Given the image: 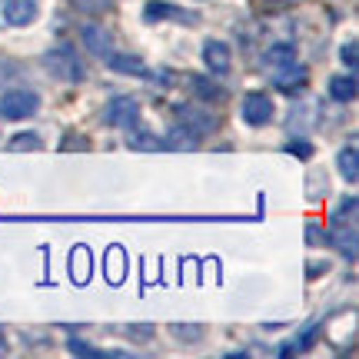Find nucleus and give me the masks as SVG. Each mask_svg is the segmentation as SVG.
Masks as SVG:
<instances>
[{
	"instance_id": "1",
	"label": "nucleus",
	"mask_w": 359,
	"mask_h": 359,
	"mask_svg": "<svg viewBox=\"0 0 359 359\" xmlns=\"http://www.w3.org/2000/svg\"><path fill=\"white\" fill-rule=\"evenodd\" d=\"M43 64L50 67L60 80H70V83H83V80H87V67L80 64L77 50H74V47H67V43L47 53V57H43Z\"/></svg>"
},
{
	"instance_id": "2",
	"label": "nucleus",
	"mask_w": 359,
	"mask_h": 359,
	"mask_svg": "<svg viewBox=\"0 0 359 359\" xmlns=\"http://www.w3.org/2000/svg\"><path fill=\"white\" fill-rule=\"evenodd\" d=\"M40 110V97L34 90H7L0 97V116L4 120H27Z\"/></svg>"
},
{
	"instance_id": "3",
	"label": "nucleus",
	"mask_w": 359,
	"mask_h": 359,
	"mask_svg": "<svg viewBox=\"0 0 359 359\" xmlns=\"http://www.w3.org/2000/svg\"><path fill=\"white\" fill-rule=\"evenodd\" d=\"M137 120H140V103L133 100V97H114V100L107 103V110H103V123L107 127L133 130Z\"/></svg>"
},
{
	"instance_id": "4",
	"label": "nucleus",
	"mask_w": 359,
	"mask_h": 359,
	"mask_svg": "<svg viewBox=\"0 0 359 359\" xmlns=\"http://www.w3.org/2000/svg\"><path fill=\"white\" fill-rule=\"evenodd\" d=\"M273 100H269L263 90H253V93H246L243 103H240V114H243V120L250 123V127H263V123H269L273 120Z\"/></svg>"
},
{
	"instance_id": "5",
	"label": "nucleus",
	"mask_w": 359,
	"mask_h": 359,
	"mask_svg": "<svg viewBox=\"0 0 359 359\" xmlns=\"http://www.w3.org/2000/svg\"><path fill=\"white\" fill-rule=\"evenodd\" d=\"M0 13L11 27H30L40 17V0H4Z\"/></svg>"
},
{
	"instance_id": "6",
	"label": "nucleus",
	"mask_w": 359,
	"mask_h": 359,
	"mask_svg": "<svg viewBox=\"0 0 359 359\" xmlns=\"http://www.w3.org/2000/svg\"><path fill=\"white\" fill-rule=\"evenodd\" d=\"M143 20L147 24H163V20H180V24H196L200 17L190 11H180L173 4H163V0H154V4H147L143 7Z\"/></svg>"
},
{
	"instance_id": "7",
	"label": "nucleus",
	"mask_w": 359,
	"mask_h": 359,
	"mask_svg": "<svg viewBox=\"0 0 359 359\" xmlns=\"http://www.w3.org/2000/svg\"><path fill=\"white\" fill-rule=\"evenodd\" d=\"M80 40H83V47H87L93 57H100V60H107V57L114 53V37H110L100 24H87L80 30Z\"/></svg>"
},
{
	"instance_id": "8",
	"label": "nucleus",
	"mask_w": 359,
	"mask_h": 359,
	"mask_svg": "<svg viewBox=\"0 0 359 359\" xmlns=\"http://www.w3.org/2000/svg\"><path fill=\"white\" fill-rule=\"evenodd\" d=\"M203 64L210 67V74H226L233 64V50L223 43V40H206L203 43Z\"/></svg>"
},
{
	"instance_id": "9",
	"label": "nucleus",
	"mask_w": 359,
	"mask_h": 359,
	"mask_svg": "<svg viewBox=\"0 0 359 359\" xmlns=\"http://www.w3.org/2000/svg\"><path fill=\"white\" fill-rule=\"evenodd\" d=\"M177 116L183 120V127L193 130L196 137H200V133H206V130L217 127V120L210 116V110H200V107H177Z\"/></svg>"
},
{
	"instance_id": "10",
	"label": "nucleus",
	"mask_w": 359,
	"mask_h": 359,
	"mask_svg": "<svg viewBox=\"0 0 359 359\" xmlns=\"http://www.w3.org/2000/svg\"><path fill=\"white\" fill-rule=\"evenodd\" d=\"M306 80H309V70L303 64H286V67H276V77H273V83L280 90H299V87H306Z\"/></svg>"
},
{
	"instance_id": "11",
	"label": "nucleus",
	"mask_w": 359,
	"mask_h": 359,
	"mask_svg": "<svg viewBox=\"0 0 359 359\" xmlns=\"http://www.w3.org/2000/svg\"><path fill=\"white\" fill-rule=\"evenodd\" d=\"M356 93H359V83H356V77H353V70H349L346 77L339 74V77L330 80V97H333L336 103H353Z\"/></svg>"
},
{
	"instance_id": "12",
	"label": "nucleus",
	"mask_w": 359,
	"mask_h": 359,
	"mask_svg": "<svg viewBox=\"0 0 359 359\" xmlns=\"http://www.w3.org/2000/svg\"><path fill=\"white\" fill-rule=\"evenodd\" d=\"M107 64L114 67V70H120V74H137V77H150V67L143 64L140 57H130V53H110L107 57Z\"/></svg>"
},
{
	"instance_id": "13",
	"label": "nucleus",
	"mask_w": 359,
	"mask_h": 359,
	"mask_svg": "<svg viewBox=\"0 0 359 359\" xmlns=\"http://www.w3.org/2000/svg\"><path fill=\"white\" fill-rule=\"evenodd\" d=\"M296 60V47L293 43H269L266 50H263V64L266 67H286V64H293Z\"/></svg>"
},
{
	"instance_id": "14",
	"label": "nucleus",
	"mask_w": 359,
	"mask_h": 359,
	"mask_svg": "<svg viewBox=\"0 0 359 359\" xmlns=\"http://www.w3.org/2000/svg\"><path fill=\"white\" fill-rule=\"evenodd\" d=\"M336 167H339V173H343V180H346V183H356V180H359V154H356V147L339 150V156H336Z\"/></svg>"
},
{
	"instance_id": "15",
	"label": "nucleus",
	"mask_w": 359,
	"mask_h": 359,
	"mask_svg": "<svg viewBox=\"0 0 359 359\" xmlns=\"http://www.w3.org/2000/svg\"><path fill=\"white\" fill-rule=\"evenodd\" d=\"M80 13H90V17H97V13H107L114 7V0H70Z\"/></svg>"
},
{
	"instance_id": "16",
	"label": "nucleus",
	"mask_w": 359,
	"mask_h": 359,
	"mask_svg": "<svg viewBox=\"0 0 359 359\" xmlns=\"http://www.w3.org/2000/svg\"><path fill=\"white\" fill-rule=\"evenodd\" d=\"M336 236H339V240H336V246H339V250L346 253V259H349V263H353V259H356V230L336 233Z\"/></svg>"
},
{
	"instance_id": "17",
	"label": "nucleus",
	"mask_w": 359,
	"mask_h": 359,
	"mask_svg": "<svg viewBox=\"0 0 359 359\" xmlns=\"http://www.w3.org/2000/svg\"><path fill=\"white\" fill-rule=\"evenodd\" d=\"M193 87H196V93H200V97H206V100H223V97H226L217 83H206V80H200V77H193Z\"/></svg>"
},
{
	"instance_id": "18",
	"label": "nucleus",
	"mask_w": 359,
	"mask_h": 359,
	"mask_svg": "<svg viewBox=\"0 0 359 359\" xmlns=\"http://www.w3.org/2000/svg\"><path fill=\"white\" fill-rule=\"evenodd\" d=\"M333 219H336V223H343V219H349V223H353V219H356V196H346L343 203L336 206Z\"/></svg>"
},
{
	"instance_id": "19",
	"label": "nucleus",
	"mask_w": 359,
	"mask_h": 359,
	"mask_svg": "<svg viewBox=\"0 0 359 359\" xmlns=\"http://www.w3.org/2000/svg\"><path fill=\"white\" fill-rule=\"evenodd\" d=\"M299 0H257V11L263 13H276V11H290V7H296Z\"/></svg>"
},
{
	"instance_id": "20",
	"label": "nucleus",
	"mask_w": 359,
	"mask_h": 359,
	"mask_svg": "<svg viewBox=\"0 0 359 359\" xmlns=\"http://www.w3.org/2000/svg\"><path fill=\"white\" fill-rule=\"evenodd\" d=\"M67 349H70V353H74V356H103L100 349L87 346V343H83V339H70V343H67Z\"/></svg>"
},
{
	"instance_id": "21",
	"label": "nucleus",
	"mask_w": 359,
	"mask_h": 359,
	"mask_svg": "<svg viewBox=\"0 0 359 359\" xmlns=\"http://www.w3.org/2000/svg\"><path fill=\"white\" fill-rule=\"evenodd\" d=\"M37 147H40V140L34 137V133H27V137L20 133V137H13L11 140V150H37Z\"/></svg>"
},
{
	"instance_id": "22",
	"label": "nucleus",
	"mask_w": 359,
	"mask_h": 359,
	"mask_svg": "<svg viewBox=\"0 0 359 359\" xmlns=\"http://www.w3.org/2000/svg\"><path fill=\"white\" fill-rule=\"evenodd\" d=\"M339 60H343V64H346L349 70H356V43H353V40L339 47Z\"/></svg>"
},
{
	"instance_id": "23",
	"label": "nucleus",
	"mask_w": 359,
	"mask_h": 359,
	"mask_svg": "<svg viewBox=\"0 0 359 359\" xmlns=\"http://www.w3.org/2000/svg\"><path fill=\"white\" fill-rule=\"evenodd\" d=\"M286 150H290V154H296V156H303V160L313 154V147H309V143H303V140H293L290 147H286Z\"/></svg>"
},
{
	"instance_id": "24",
	"label": "nucleus",
	"mask_w": 359,
	"mask_h": 359,
	"mask_svg": "<svg viewBox=\"0 0 359 359\" xmlns=\"http://www.w3.org/2000/svg\"><path fill=\"white\" fill-rule=\"evenodd\" d=\"M173 336H180V339H183V336H187V339H200V330H196V326H173Z\"/></svg>"
},
{
	"instance_id": "25",
	"label": "nucleus",
	"mask_w": 359,
	"mask_h": 359,
	"mask_svg": "<svg viewBox=\"0 0 359 359\" xmlns=\"http://www.w3.org/2000/svg\"><path fill=\"white\" fill-rule=\"evenodd\" d=\"M306 233H309V236H306L309 243H323V230H320V226H313V223H309Z\"/></svg>"
},
{
	"instance_id": "26",
	"label": "nucleus",
	"mask_w": 359,
	"mask_h": 359,
	"mask_svg": "<svg viewBox=\"0 0 359 359\" xmlns=\"http://www.w3.org/2000/svg\"><path fill=\"white\" fill-rule=\"evenodd\" d=\"M70 147H80V150H87L90 143L83 140V137H67V143H64V150H70Z\"/></svg>"
},
{
	"instance_id": "27",
	"label": "nucleus",
	"mask_w": 359,
	"mask_h": 359,
	"mask_svg": "<svg viewBox=\"0 0 359 359\" xmlns=\"http://www.w3.org/2000/svg\"><path fill=\"white\" fill-rule=\"evenodd\" d=\"M4 353H7V346H4V336H0V356H4Z\"/></svg>"
}]
</instances>
